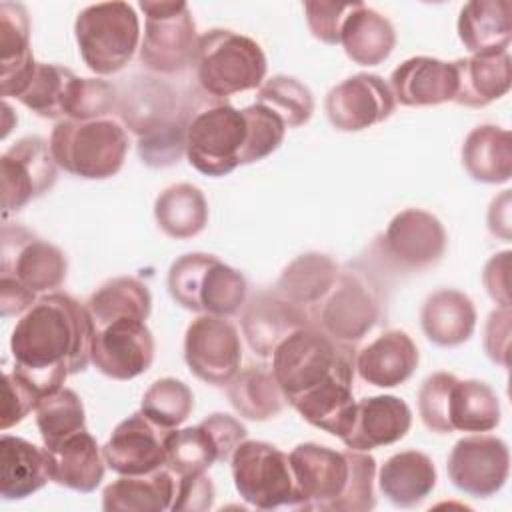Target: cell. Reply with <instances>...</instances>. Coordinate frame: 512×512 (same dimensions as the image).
Wrapping results in <instances>:
<instances>
[{
  "instance_id": "20",
  "label": "cell",
  "mask_w": 512,
  "mask_h": 512,
  "mask_svg": "<svg viewBox=\"0 0 512 512\" xmlns=\"http://www.w3.org/2000/svg\"><path fill=\"white\" fill-rule=\"evenodd\" d=\"M4 216L22 210L56 184V162L50 144L40 136L16 140L0 156Z\"/></svg>"
},
{
  "instance_id": "38",
  "label": "cell",
  "mask_w": 512,
  "mask_h": 512,
  "mask_svg": "<svg viewBox=\"0 0 512 512\" xmlns=\"http://www.w3.org/2000/svg\"><path fill=\"white\" fill-rule=\"evenodd\" d=\"M154 218L168 238L186 240L206 228L208 202L198 186L178 182L158 194L154 202Z\"/></svg>"
},
{
  "instance_id": "36",
  "label": "cell",
  "mask_w": 512,
  "mask_h": 512,
  "mask_svg": "<svg viewBox=\"0 0 512 512\" xmlns=\"http://www.w3.org/2000/svg\"><path fill=\"white\" fill-rule=\"evenodd\" d=\"M340 44L352 62L378 66L392 54L396 32L386 16L358 2L342 24Z\"/></svg>"
},
{
  "instance_id": "51",
  "label": "cell",
  "mask_w": 512,
  "mask_h": 512,
  "mask_svg": "<svg viewBox=\"0 0 512 512\" xmlns=\"http://www.w3.org/2000/svg\"><path fill=\"white\" fill-rule=\"evenodd\" d=\"M510 256V250L498 252L482 270V282L488 296L504 308H510Z\"/></svg>"
},
{
  "instance_id": "52",
  "label": "cell",
  "mask_w": 512,
  "mask_h": 512,
  "mask_svg": "<svg viewBox=\"0 0 512 512\" xmlns=\"http://www.w3.org/2000/svg\"><path fill=\"white\" fill-rule=\"evenodd\" d=\"M488 230L502 240L510 238V190H504L500 198H494L488 210Z\"/></svg>"
},
{
  "instance_id": "47",
  "label": "cell",
  "mask_w": 512,
  "mask_h": 512,
  "mask_svg": "<svg viewBox=\"0 0 512 512\" xmlns=\"http://www.w3.org/2000/svg\"><path fill=\"white\" fill-rule=\"evenodd\" d=\"M42 392L20 372L6 370L2 384V410H0V428L6 432L8 428L20 424L38 404Z\"/></svg>"
},
{
  "instance_id": "43",
  "label": "cell",
  "mask_w": 512,
  "mask_h": 512,
  "mask_svg": "<svg viewBox=\"0 0 512 512\" xmlns=\"http://www.w3.org/2000/svg\"><path fill=\"white\" fill-rule=\"evenodd\" d=\"M256 102L276 112L286 128L306 124L314 114V96L306 84L288 74H276L262 82Z\"/></svg>"
},
{
  "instance_id": "22",
  "label": "cell",
  "mask_w": 512,
  "mask_h": 512,
  "mask_svg": "<svg viewBox=\"0 0 512 512\" xmlns=\"http://www.w3.org/2000/svg\"><path fill=\"white\" fill-rule=\"evenodd\" d=\"M168 430L150 422L142 412L124 418L102 446L106 466L120 476H138L166 466Z\"/></svg>"
},
{
  "instance_id": "35",
  "label": "cell",
  "mask_w": 512,
  "mask_h": 512,
  "mask_svg": "<svg viewBox=\"0 0 512 512\" xmlns=\"http://www.w3.org/2000/svg\"><path fill=\"white\" fill-rule=\"evenodd\" d=\"M176 496V476L166 468L148 474L120 476L102 492L106 512H162L170 510Z\"/></svg>"
},
{
  "instance_id": "1",
  "label": "cell",
  "mask_w": 512,
  "mask_h": 512,
  "mask_svg": "<svg viewBox=\"0 0 512 512\" xmlns=\"http://www.w3.org/2000/svg\"><path fill=\"white\" fill-rule=\"evenodd\" d=\"M354 358V344L306 324L276 346L270 368L284 400L308 424L342 440L356 412Z\"/></svg>"
},
{
  "instance_id": "12",
  "label": "cell",
  "mask_w": 512,
  "mask_h": 512,
  "mask_svg": "<svg viewBox=\"0 0 512 512\" xmlns=\"http://www.w3.org/2000/svg\"><path fill=\"white\" fill-rule=\"evenodd\" d=\"M66 272L68 260L58 246L20 224H2L0 284H14L38 296L56 292Z\"/></svg>"
},
{
  "instance_id": "34",
  "label": "cell",
  "mask_w": 512,
  "mask_h": 512,
  "mask_svg": "<svg viewBox=\"0 0 512 512\" xmlns=\"http://www.w3.org/2000/svg\"><path fill=\"white\" fill-rule=\"evenodd\" d=\"M458 38L472 54L506 52L512 38L510 0H472L458 16Z\"/></svg>"
},
{
  "instance_id": "37",
  "label": "cell",
  "mask_w": 512,
  "mask_h": 512,
  "mask_svg": "<svg viewBox=\"0 0 512 512\" xmlns=\"http://www.w3.org/2000/svg\"><path fill=\"white\" fill-rule=\"evenodd\" d=\"M462 164L468 176L484 184H502L512 176V136L506 128L482 124L468 132L462 144Z\"/></svg>"
},
{
  "instance_id": "18",
  "label": "cell",
  "mask_w": 512,
  "mask_h": 512,
  "mask_svg": "<svg viewBox=\"0 0 512 512\" xmlns=\"http://www.w3.org/2000/svg\"><path fill=\"white\" fill-rule=\"evenodd\" d=\"M92 364L108 378L132 380L154 360V336L140 318H112L92 324Z\"/></svg>"
},
{
  "instance_id": "11",
  "label": "cell",
  "mask_w": 512,
  "mask_h": 512,
  "mask_svg": "<svg viewBox=\"0 0 512 512\" xmlns=\"http://www.w3.org/2000/svg\"><path fill=\"white\" fill-rule=\"evenodd\" d=\"M232 480L244 502L260 510L300 504L290 458L262 440H242L230 456Z\"/></svg>"
},
{
  "instance_id": "3",
  "label": "cell",
  "mask_w": 512,
  "mask_h": 512,
  "mask_svg": "<svg viewBox=\"0 0 512 512\" xmlns=\"http://www.w3.org/2000/svg\"><path fill=\"white\" fill-rule=\"evenodd\" d=\"M290 468L302 510L368 512L376 506V460L368 452L344 450L316 442L298 444L290 454Z\"/></svg>"
},
{
  "instance_id": "44",
  "label": "cell",
  "mask_w": 512,
  "mask_h": 512,
  "mask_svg": "<svg viewBox=\"0 0 512 512\" xmlns=\"http://www.w3.org/2000/svg\"><path fill=\"white\" fill-rule=\"evenodd\" d=\"M194 408V394L182 380L160 378L144 392L140 412L164 430L178 428Z\"/></svg>"
},
{
  "instance_id": "27",
  "label": "cell",
  "mask_w": 512,
  "mask_h": 512,
  "mask_svg": "<svg viewBox=\"0 0 512 512\" xmlns=\"http://www.w3.org/2000/svg\"><path fill=\"white\" fill-rule=\"evenodd\" d=\"M50 480L76 492H92L104 478L102 448L88 430H80L52 446H44Z\"/></svg>"
},
{
  "instance_id": "29",
  "label": "cell",
  "mask_w": 512,
  "mask_h": 512,
  "mask_svg": "<svg viewBox=\"0 0 512 512\" xmlns=\"http://www.w3.org/2000/svg\"><path fill=\"white\" fill-rule=\"evenodd\" d=\"M458 90L454 102L468 108H484L502 98L512 86V58L506 52L472 54L454 60Z\"/></svg>"
},
{
  "instance_id": "17",
  "label": "cell",
  "mask_w": 512,
  "mask_h": 512,
  "mask_svg": "<svg viewBox=\"0 0 512 512\" xmlns=\"http://www.w3.org/2000/svg\"><path fill=\"white\" fill-rule=\"evenodd\" d=\"M184 360L198 380L210 386H226L238 374L242 362L236 326L222 316H198L184 334Z\"/></svg>"
},
{
  "instance_id": "14",
  "label": "cell",
  "mask_w": 512,
  "mask_h": 512,
  "mask_svg": "<svg viewBox=\"0 0 512 512\" xmlns=\"http://www.w3.org/2000/svg\"><path fill=\"white\" fill-rule=\"evenodd\" d=\"M124 124L138 136L136 144H156L186 134L190 110L178 92L158 78H134L118 98Z\"/></svg>"
},
{
  "instance_id": "48",
  "label": "cell",
  "mask_w": 512,
  "mask_h": 512,
  "mask_svg": "<svg viewBox=\"0 0 512 512\" xmlns=\"http://www.w3.org/2000/svg\"><path fill=\"white\" fill-rule=\"evenodd\" d=\"M358 2L352 4H334V2H304L306 22L314 38L324 44H340V30L348 14L356 8Z\"/></svg>"
},
{
  "instance_id": "46",
  "label": "cell",
  "mask_w": 512,
  "mask_h": 512,
  "mask_svg": "<svg viewBox=\"0 0 512 512\" xmlns=\"http://www.w3.org/2000/svg\"><path fill=\"white\" fill-rule=\"evenodd\" d=\"M118 88L100 78H76L66 106V118L70 120H94L108 118L118 110Z\"/></svg>"
},
{
  "instance_id": "50",
  "label": "cell",
  "mask_w": 512,
  "mask_h": 512,
  "mask_svg": "<svg viewBox=\"0 0 512 512\" xmlns=\"http://www.w3.org/2000/svg\"><path fill=\"white\" fill-rule=\"evenodd\" d=\"M484 350L488 358L508 368L510 350V308L500 306L492 310L484 328Z\"/></svg>"
},
{
  "instance_id": "42",
  "label": "cell",
  "mask_w": 512,
  "mask_h": 512,
  "mask_svg": "<svg viewBox=\"0 0 512 512\" xmlns=\"http://www.w3.org/2000/svg\"><path fill=\"white\" fill-rule=\"evenodd\" d=\"M36 426L44 446H52L80 430H86V412L80 396L70 388L44 394L36 408Z\"/></svg>"
},
{
  "instance_id": "45",
  "label": "cell",
  "mask_w": 512,
  "mask_h": 512,
  "mask_svg": "<svg viewBox=\"0 0 512 512\" xmlns=\"http://www.w3.org/2000/svg\"><path fill=\"white\" fill-rule=\"evenodd\" d=\"M242 114L246 120V142L240 164L260 162L280 148L286 134V124L276 112L258 102L242 108Z\"/></svg>"
},
{
  "instance_id": "39",
  "label": "cell",
  "mask_w": 512,
  "mask_h": 512,
  "mask_svg": "<svg viewBox=\"0 0 512 512\" xmlns=\"http://www.w3.org/2000/svg\"><path fill=\"white\" fill-rule=\"evenodd\" d=\"M228 400L234 410L248 420H270L284 408V394L272 374V368L264 364H250L226 384Z\"/></svg>"
},
{
  "instance_id": "5",
  "label": "cell",
  "mask_w": 512,
  "mask_h": 512,
  "mask_svg": "<svg viewBox=\"0 0 512 512\" xmlns=\"http://www.w3.org/2000/svg\"><path fill=\"white\" fill-rule=\"evenodd\" d=\"M192 64L202 92L218 100L260 88L268 68L256 40L226 28H212L198 36Z\"/></svg>"
},
{
  "instance_id": "13",
  "label": "cell",
  "mask_w": 512,
  "mask_h": 512,
  "mask_svg": "<svg viewBox=\"0 0 512 512\" xmlns=\"http://www.w3.org/2000/svg\"><path fill=\"white\" fill-rule=\"evenodd\" d=\"M144 38L140 62L156 74H178L194 60L196 24L186 2L142 0Z\"/></svg>"
},
{
  "instance_id": "15",
  "label": "cell",
  "mask_w": 512,
  "mask_h": 512,
  "mask_svg": "<svg viewBox=\"0 0 512 512\" xmlns=\"http://www.w3.org/2000/svg\"><path fill=\"white\" fill-rule=\"evenodd\" d=\"M246 434L248 430L240 420L222 412L206 416L196 426L168 430L164 438L166 468L174 476L204 474L216 462L230 460Z\"/></svg>"
},
{
  "instance_id": "8",
  "label": "cell",
  "mask_w": 512,
  "mask_h": 512,
  "mask_svg": "<svg viewBox=\"0 0 512 512\" xmlns=\"http://www.w3.org/2000/svg\"><path fill=\"white\" fill-rule=\"evenodd\" d=\"M384 314V290L376 276L360 262L340 266L338 278L318 304L312 324L344 344L360 342Z\"/></svg>"
},
{
  "instance_id": "19",
  "label": "cell",
  "mask_w": 512,
  "mask_h": 512,
  "mask_svg": "<svg viewBox=\"0 0 512 512\" xmlns=\"http://www.w3.org/2000/svg\"><path fill=\"white\" fill-rule=\"evenodd\" d=\"M446 472L450 482L466 496L490 498L508 480V444L490 434L460 438L448 454Z\"/></svg>"
},
{
  "instance_id": "49",
  "label": "cell",
  "mask_w": 512,
  "mask_h": 512,
  "mask_svg": "<svg viewBox=\"0 0 512 512\" xmlns=\"http://www.w3.org/2000/svg\"><path fill=\"white\" fill-rule=\"evenodd\" d=\"M214 504V484L204 474L176 476V496L170 510H208Z\"/></svg>"
},
{
  "instance_id": "32",
  "label": "cell",
  "mask_w": 512,
  "mask_h": 512,
  "mask_svg": "<svg viewBox=\"0 0 512 512\" xmlns=\"http://www.w3.org/2000/svg\"><path fill=\"white\" fill-rule=\"evenodd\" d=\"M436 486L432 458L418 450H404L390 456L378 472V488L398 508L422 504Z\"/></svg>"
},
{
  "instance_id": "2",
  "label": "cell",
  "mask_w": 512,
  "mask_h": 512,
  "mask_svg": "<svg viewBox=\"0 0 512 512\" xmlns=\"http://www.w3.org/2000/svg\"><path fill=\"white\" fill-rule=\"evenodd\" d=\"M92 320L84 304L64 292L42 294L16 322L10 336L14 370L42 396L64 386L92 362Z\"/></svg>"
},
{
  "instance_id": "41",
  "label": "cell",
  "mask_w": 512,
  "mask_h": 512,
  "mask_svg": "<svg viewBox=\"0 0 512 512\" xmlns=\"http://www.w3.org/2000/svg\"><path fill=\"white\" fill-rule=\"evenodd\" d=\"M34 62L28 10L18 2H0V86L16 80Z\"/></svg>"
},
{
  "instance_id": "26",
  "label": "cell",
  "mask_w": 512,
  "mask_h": 512,
  "mask_svg": "<svg viewBox=\"0 0 512 512\" xmlns=\"http://www.w3.org/2000/svg\"><path fill=\"white\" fill-rule=\"evenodd\" d=\"M418 360V348L404 330H386L356 354L354 368L364 382L394 388L414 374Z\"/></svg>"
},
{
  "instance_id": "30",
  "label": "cell",
  "mask_w": 512,
  "mask_h": 512,
  "mask_svg": "<svg viewBox=\"0 0 512 512\" xmlns=\"http://www.w3.org/2000/svg\"><path fill=\"white\" fill-rule=\"evenodd\" d=\"M338 272L340 266L328 254L306 252L284 268L274 290L300 308L312 322L314 310L332 290Z\"/></svg>"
},
{
  "instance_id": "6",
  "label": "cell",
  "mask_w": 512,
  "mask_h": 512,
  "mask_svg": "<svg viewBox=\"0 0 512 512\" xmlns=\"http://www.w3.org/2000/svg\"><path fill=\"white\" fill-rule=\"evenodd\" d=\"M50 152L58 168L86 178L104 180L124 164L128 154V134L114 118L56 122L50 134Z\"/></svg>"
},
{
  "instance_id": "21",
  "label": "cell",
  "mask_w": 512,
  "mask_h": 512,
  "mask_svg": "<svg viewBox=\"0 0 512 512\" xmlns=\"http://www.w3.org/2000/svg\"><path fill=\"white\" fill-rule=\"evenodd\" d=\"M396 108L390 86L378 74L360 72L336 84L324 100L330 124L340 132H360L384 122Z\"/></svg>"
},
{
  "instance_id": "23",
  "label": "cell",
  "mask_w": 512,
  "mask_h": 512,
  "mask_svg": "<svg viewBox=\"0 0 512 512\" xmlns=\"http://www.w3.org/2000/svg\"><path fill=\"white\" fill-rule=\"evenodd\" d=\"M412 426L410 406L392 394L366 396L356 402L354 422L342 438L346 448L370 452L402 440Z\"/></svg>"
},
{
  "instance_id": "24",
  "label": "cell",
  "mask_w": 512,
  "mask_h": 512,
  "mask_svg": "<svg viewBox=\"0 0 512 512\" xmlns=\"http://www.w3.org/2000/svg\"><path fill=\"white\" fill-rule=\"evenodd\" d=\"M388 86L402 106H438L456 96V66L432 56H414L394 68Z\"/></svg>"
},
{
  "instance_id": "9",
  "label": "cell",
  "mask_w": 512,
  "mask_h": 512,
  "mask_svg": "<svg viewBox=\"0 0 512 512\" xmlns=\"http://www.w3.org/2000/svg\"><path fill=\"white\" fill-rule=\"evenodd\" d=\"M74 36L84 64L98 76L120 72L140 44V20L128 2H98L78 12Z\"/></svg>"
},
{
  "instance_id": "4",
  "label": "cell",
  "mask_w": 512,
  "mask_h": 512,
  "mask_svg": "<svg viewBox=\"0 0 512 512\" xmlns=\"http://www.w3.org/2000/svg\"><path fill=\"white\" fill-rule=\"evenodd\" d=\"M424 426L436 434L490 432L500 424V400L482 380H460L450 372L430 374L418 392Z\"/></svg>"
},
{
  "instance_id": "7",
  "label": "cell",
  "mask_w": 512,
  "mask_h": 512,
  "mask_svg": "<svg viewBox=\"0 0 512 512\" xmlns=\"http://www.w3.org/2000/svg\"><path fill=\"white\" fill-rule=\"evenodd\" d=\"M166 284L178 306L222 318L238 314L248 294L242 272L204 252H190L174 260Z\"/></svg>"
},
{
  "instance_id": "31",
  "label": "cell",
  "mask_w": 512,
  "mask_h": 512,
  "mask_svg": "<svg viewBox=\"0 0 512 512\" xmlns=\"http://www.w3.org/2000/svg\"><path fill=\"white\" fill-rule=\"evenodd\" d=\"M50 480V466L44 448L20 438L0 436V496L24 500Z\"/></svg>"
},
{
  "instance_id": "33",
  "label": "cell",
  "mask_w": 512,
  "mask_h": 512,
  "mask_svg": "<svg viewBox=\"0 0 512 512\" xmlns=\"http://www.w3.org/2000/svg\"><path fill=\"white\" fill-rule=\"evenodd\" d=\"M420 326L432 344L452 348L472 336L476 308L464 292L442 288L426 298L420 310Z\"/></svg>"
},
{
  "instance_id": "28",
  "label": "cell",
  "mask_w": 512,
  "mask_h": 512,
  "mask_svg": "<svg viewBox=\"0 0 512 512\" xmlns=\"http://www.w3.org/2000/svg\"><path fill=\"white\" fill-rule=\"evenodd\" d=\"M76 78L78 76L70 68L34 62L20 78L2 86L0 94L4 98H16L42 118H62L66 116L68 98Z\"/></svg>"
},
{
  "instance_id": "25",
  "label": "cell",
  "mask_w": 512,
  "mask_h": 512,
  "mask_svg": "<svg viewBox=\"0 0 512 512\" xmlns=\"http://www.w3.org/2000/svg\"><path fill=\"white\" fill-rule=\"evenodd\" d=\"M306 324H312L310 318L276 290L254 294L242 312V332L248 346L262 358L272 356L288 334Z\"/></svg>"
},
{
  "instance_id": "16",
  "label": "cell",
  "mask_w": 512,
  "mask_h": 512,
  "mask_svg": "<svg viewBox=\"0 0 512 512\" xmlns=\"http://www.w3.org/2000/svg\"><path fill=\"white\" fill-rule=\"evenodd\" d=\"M446 240V230L434 214L406 208L390 220L376 246L384 264L394 272H420L442 260Z\"/></svg>"
},
{
  "instance_id": "40",
  "label": "cell",
  "mask_w": 512,
  "mask_h": 512,
  "mask_svg": "<svg viewBox=\"0 0 512 512\" xmlns=\"http://www.w3.org/2000/svg\"><path fill=\"white\" fill-rule=\"evenodd\" d=\"M92 324L112 318H140L148 320L152 310V296L148 286L134 276H116L104 282L86 302Z\"/></svg>"
},
{
  "instance_id": "10",
  "label": "cell",
  "mask_w": 512,
  "mask_h": 512,
  "mask_svg": "<svg viewBox=\"0 0 512 512\" xmlns=\"http://www.w3.org/2000/svg\"><path fill=\"white\" fill-rule=\"evenodd\" d=\"M244 142V114L226 100L210 98L188 118L186 158L204 176L218 178L238 168Z\"/></svg>"
}]
</instances>
